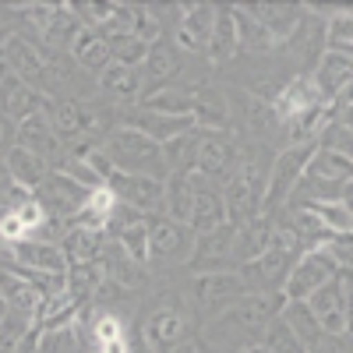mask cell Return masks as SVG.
I'll return each mask as SVG.
<instances>
[{
    "label": "cell",
    "instance_id": "11",
    "mask_svg": "<svg viewBox=\"0 0 353 353\" xmlns=\"http://www.w3.org/2000/svg\"><path fill=\"white\" fill-rule=\"evenodd\" d=\"M244 293L248 290H244L237 272H205L194 283V301H198V311L205 318H219L226 307L237 304Z\"/></svg>",
    "mask_w": 353,
    "mask_h": 353
},
{
    "label": "cell",
    "instance_id": "40",
    "mask_svg": "<svg viewBox=\"0 0 353 353\" xmlns=\"http://www.w3.org/2000/svg\"><path fill=\"white\" fill-rule=\"evenodd\" d=\"M110 46V57H113V64H124V68H138L145 61V50H149V43L138 39L134 32H121V36H110L103 39Z\"/></svg>",
    "mask_w": 353,
    "mask_h": 353
},
{
    "label": "cell",
    "instance_id": "17",
    "mask_svg": "<svg viewBox=\"0 0 353 353\" xmlns=\"http://www.w3.org/2000/svg\"><path fill=\"white\" fill-rule=\"evenodd\" d=\"M176 74H181V50H176L166 36H159L156 43H149V50H145V61H141L145 92L163 88V85H173Z\"/></svg>",
    "mask_w": 353,
    "mask_h": 353
},
{
    "label": "cell",
    "instance_id": "8",
    "mask_svg": "<svg viewBox=\"0 0 353 353\" xmlns=\"http://www.w3.org/2000/svg\"><path fill=\"white\" fill-rule=\"evenodd\" d=\"M336 276V261L325 254V251H304L283 283V301H307L314 290H321L325 283H332Z\"/></svg>",
    "mask_w": 353,
    "mask_h": 353
},
{
    "label": "cell",
    "instance_id": "15",
    "mask_svg": "<svg viewBox=\"0 0 353 353\" xmlns=\"http://www.w3.org/2000/svg\"><path fill=\"white\" fill-rule=\"evenodd\" d=\"M14 145H18V149H25V152H32V156H39V159H46V163L64 156V145H61V138H57L46 110L32 113L28 121H21L14 128Z\"/></svg>",
    "mask_w": 353,
    "mask_h": 353
},
{
    "label": "cell",
    "instance_id": "22",
    "mask_svg": "<svg viewBox=\"0 0 353 353\" xmlns=\"http://www.w3.org/2000/svg\"><path fill=\"white\" fill-rule=\"evenodd\" d=\"M11 258H14V269H25V272H39V276H64L68 272V261L57 244L21 241L11 248Z\"/></svg>",
    "mask_w": 353,
    "mask_h": 353
},
{
    "label": "cell",
    "instance_id": "7",
    "mask_svg": "<svg viewBox=\"0 0 353 353\" xmlns=\"http://www.w3.org/2000/svg\"><path fill=\"white\" fill-rule=\"evenodd\" d=\"M46 57L50 53L43 50V43H36L32 36H25V32H11L4 39V46H0V68H4L11 78L32 85L39 92V78L46 71Z\"/></svg>",
    "mask_w": 353,
    "mask_h": 353
},
{
    "label": "cell",
    "instance_id": "24",
    "mask_svg": "<svg viewBox=\"0 0 353 353\" xmlns=\"http://www.w3.org/2000/svg\"><path fill=\"white\" fill-rule=\"evenodd\" d=\"M103 244H106V233L85 230V226H68L57 248H61L68 269H78V265H99Z\"/></svg>",
    "mask_w": 353,
    "mask_h": 353
},
{
    "label": "cell",
    "instance_id": "13",
    "mask_svg": "<svg viewBox=\"0 0 353 353\" xmlns=\"http://www.w3.org/2000/svg\"><path fill=\"white\" fill-rule=\"evenodd\" d=\"M212 21H216V4H181V18H176L170 32V43L176 50L201 53L205 43H209Z\"/></svg>",
    "mask_w": 353,
    "mask_h": 353
},
{
    "label": "cell",
    "instance_id": "35",
    "mask_svg": "<svg viewBox=\"0 0 353 353\" xmlns=\"http://www.w3.org/2000/svg\"><path fill=\"white\" fill-rule=\"evenodd\" d=\"M71 57L78 61V68L92 71V74H99V71H106V68L113 64L110 46L92 32V28H81V32L74 36V43H71Z\"/></svg>",
    "mask_w": 353,
    "mask_h": 353
},
{
    "label": "cell",
    "instance_id": "38",
    "mask_svg": "<svg viewBox=\"0 0 353 353\" xmlns=\"http://www.w3.org/2000/svg\"><path fill=\"white\" fill-rule=\"evenodd\" d=\"M350 173H353L350 156L325 152V149H314V152H311L307 176H318V181H332V184H350Z\"/></svg>",
    "mask_w": 353,
    "mask_h": 353
},
{
    "label": "cell",
    "instance_id": "29",
    "mask_svg": "<svg viewBox=\"0 0 353 353\" xmlns=\"http://www.w3.org/2000/svg\"><path fill=\"white\" fill-rule=\"evenodd\" d=\"M269 106L276 110V117L283 121V117H293V113H304V110L321 106V96H318V88L311 85L307 74H297V78H290V81L279 88V92L272 96Z\"/></svg>",
    "mask_w": 353,
    "mask_h": 353
},
{
    "label": "cell",
    "instance_id": "50",
    "mask_svg": "<svg viewBox=\"0 0 353 353\" xmlns=\"http://www.w3.org/2000/svg\"><path fill=\"white\" fill-rule=\"evenodd\" d=\"M4 311H8V307H4V301H0V318H4Z\"/></svg>",
    "mask_w": 353,
    "mask_h": 353
},
{
    "label": "cell",
    "instance_id": "10",
    "mask_svg": "<svg viewBox=\"0 0 353 353\" xmlns=\"http://www.w3.org/2000/svg\"><path fill=\"white\" fill-rule=\"evenodd\" d=\"M32 198L39 201V209L50 216V219H74L78 216V209L85 205V198H88V191L85 188H78L74 181H68V176L61 173V170H53L46 181L32 191Z\"/></svg>",
    "mask_w": 353,
    "mask_h": 353
},
{
    "label": "cell",
    "instance_id": "6",
    "mask_svg": "<svg viewBox=\"0 0 353 353\" xmlns=\"http://www.w3.org/2000/svg\"><path fill=\"white\" fill-rule=\"evenodd\" d=\"M293 261H297V254H286L279 248H269L265 254H258L254 261L241 265L237 276L244 283L248 293H261V297H283V283L293 269Z\"/></svg>",
    "mask_w": 353,
    "mask_h": 353
},
{
    "label": "cell",
    "instance_id": "2",
    "mask_svg": "<svg viewBox=\"0 0 353 353\" xmlns=\"http://www.w3.org/2000/svg\"><path fill=\"white\" fill-rule=\"evenodd\" d=\"M265 181H269V163H261L258 152H251L248 159L237 163V170L230 173L223 194L226 205V223L241 226L254 216H261V198H265Z\"/></svg>",
    "mask_w": 353,
    "mask_h": 353
},
{
    "label": "cell",
    "instance_id": "27",
    "mask_svg": "<svg viewBox=\"0 0 353 353\" xmlns=\"http://www.w3.org/2000/svg\"><path fill=\"white\" fill-rule=\"evenodd\" d=\"M99 92L113 103H138L145 96V81L138 68H124V64H110L106 71H99Z\"/></svg>",
    "mask_w": 353,
    "mask_h": 353
},
{
    "label": "cell",
    "instance_id": "49",
    "mask_svg": "<svg viewBox=\"0 0 353 353\" xmlns=\"http://www.w3.org/2000/svg\"><path fill=\"white\" fill-rule=\"evenodd\" d=\"M244 353H269V350H265V346H261V343H258V346H248V350H244Z\"/></svg>",
    "mask_w": 353,
    "mask_h": 353
},
{
    "label": "cell",
    "instance_id": "45",
    "mask_svg": "<svg viewBox=\"0 0 353 353\" xmlns=\"http://www.w3.org/2000/svg\"><path fill=\"white\" fill-rule=\"evenodd\" d=\"M314 149L350 156V149H353L350 128H346V124H321V128H318V134H314Z\"/></svg>",
    "mask_w": 353,
    "mask_h": 353
},
{
    "label": "cell",
    "instance_id": "19",
    "mask_svg": "<svg viewBox=\"0 0 353 353\" xmlns=\"http://www.w3.org/2000/svg\"><path fill=\"white\" fill-rule=\"evenodd\" d=\"M311 85L318 88L321 103H329L332 96H339L343 88H350V78H353V57L346 53H336V50H325L314 61V71L307 74Z\"/></svg>",
    "mask_w": 353,
    "mask_h": 353
},
{
    "label": "cell",
    "instance_id": "33",
    "mask_svg": "<svg viewBox=\"0 0 353 353\" xmlns=\"http://www.w3.org/2000/svg\"><path fill=\"white\" fill-rule=\"evenodd\" d=\"M36 353H85V325L74 318L71 325L36 329Z\"/></svg>",
    "mask_w": 353,
    "mask_h": 353
},
{
    "label": "cell",
    "instance_id": "12",
    "mask_svg": "<svg viewBox=\"0 0 353 353\" xmlns=\"http://www.w3.org/2000/svg\"><path fill=\"white\" fill-rule=\"evenodd\" d=\"M106 188L113 191V198L121 205H131L141 216L159 212L163 216V181H152V176H134V173H110Z\"/></svg>",
    "mask_w": 353,
    "mask_h": 353
},
{
    "label": "cell",
    "instance_id": "16",
    "mask_svg": "<svg viewBox=\"0 0 353 353\" xmlns=\"http://www.w3.org/2000/svg\"><path fill=\"white\" fill-rule=\"evenodd\" d=\"M46 106H50V99L43 92H36L32 85H25V81H18L4 71V78H0V113H4L14 128L21 121H28L32 113L46 110Z\"/></svg>",
    "mask_w": 353,
    "mask_h": 353
},
{
    "label": "cell",
    "instance_id": "14",
    "mask_svg": "<svg viewBox=\"0 0 353 353\" xmlns=\"http://www.w3.org/2000/svg\"><path fill=\"white\" fill-rule=\"evenodd\" d=\"M188 332V321L176 307H156L145 321V332H141V350L145 353H173L176 346L184 343Z\"/></svg>",
    "mask_w": 353,
    "mask_h": 353
},
{
    "label": "cell",
    "instance_id": "23",
    "mask_svg": "<svg viewBox=\"0 0 353 353\" xmlns=\"http://www.w3.org/2000/svg\"><path fill=\"white\" fill-rule=\"evenodd\" d=\"M85 325V321H81ZM85 353H131V339L124 336L121 318L103 311L85 325Z\"/></svg>",
    "mask_w": 353,
    "mask_h": 353
},
{
    "label": "cell",
    "instance_id": "21",
    "mask_svg": "<svg viewBox=\"0 0 353 353\" xmlns=\"http://www.w3.org/2000/svg\"><path fill=\"white\" fill-rule=\"evenodd\" d=\"M279 50H283L286 57H297V61H304V64L314 68V61L325 53V21L307 11L304 21L290 32V39L279 43Z\"/></svg>",
    "mask_w": 353,
    "mask_h": 353
},
{
    "label": "cell",
    "instance_id": "3",
    "mask_svg": "<svg viewBox=\"0 0 353 353\" xmlns=\"http://www.w3.org/2000/svg\"><path fill=\"white\" fill-rule=\"evenodd\" d=\"M311 152H314V141L307 145H290L283 149L272 166H269V181H265V198H261V216H276V209H286L290 194L297 191L301 176L307 173V163H311Z\"/></svg>",
    "mask_w": 353,
    "mask_h": 353
},
{
    "label": "cell",
    "instance_id": "9",
    "mask_svg": "<svg viewBox=\"0 0 353 353\" xmlns=\"http://www.w3.org/2000/svg\"><path fill=\"white\" fill-rule=\"evenodd\" d=\"M194 248V233L166 216H149V261H188Z\"/></svg>",
    "mask_w": 353,
    "mask_h": 353
},
{
    "label": "cell",
    "instance_id": "43",
    "mask_svg": "<svg viewBox=\"0 0 353 353\" xmlns=\"http://www.w3.org/2000/svg\"><path fill=\"white\" fill-rule=\"evenodd\" d=\"M325 50L353 57V14H350V8L325 21Z\"/></svg>",
    "mask_w": 353,
    "mask_h": 353
},
{
    "label": "cell",
    "instance_id": "42",
    "mask_svg": "<svg viewBox=\"0 0 353 353\" xmlns=\"http://www.w3.org/2000/svg\"><path fill=\"white\" fill-rule=\"evenodd\" d=\"M307 209L318 216V223L325 226L329 233H346L353 230V212H350V201H321V205H307Z\"/></svg>",
    "mask_w": 353,
    "mask_h": 353
},
{
    "label": "cell",
    "instance_id": "30",
    "mask_svg": "<svg viewBox=\"0 0 353 353\" xmlns=\"http://www.w3.org/2000/svg\"><path fill=\"white\" fill-rule=\"evenodd\" d=\"M226 223V205H223V194L219 188H209V191H194V205H191V219H188V230L194 237H205Z\"/></svg>",
    "mask_w": 353,
    "mask_h": 353
},
{
    "label": "cell",
    "instance_id": "1",
    "mask_svg": "<svg viewBox=\"0 0 353 353\" xmlns=\"http://www.w3.org/2000/svg\"><path fill=\"white\" fill-rule=\"evenodd\" d=\"M99 149L110 156L117 173H134V176H152V181H166L170 170L163 159V145H156L152 138L138 134L134 128H113L106 134V141Z\"/></svg>",
    "mask_w": 353,
    "mask_h": 353
},
{
    "label": "cell",
    "instance_id": "47",
    "mask_svg": "<svg viewBox=\"0 0 353 353\" xmlns=\"http://www.w3.org/2000/svg\"><path fill=\"white\" fill-rule=\"evenodd\" d=\"M173 353H198V346H194V343H181Z\"/></svg>",
    "mask_w": 353,
    "mask_h": 353
},
{
    "label": "cell",
    "instance_id": "18",
    "mask_svg": "<svg viewBox=\"0 0 353 353\" xmlns=\"http://www.w3.org/2000/svg\"><path fill=\"white\" fill-rule=\"evenodd\" d=\"M269 248H272V219L269 216H254V219L241 223L237 230H233V244H230L233 269L254 261L258 254H265Z\"/></svg>",
    "mask_w": 353,
    "mask_h": 353
},
{
    "label": "cell",
    "instance_id": "4",
    "mask_svg": "<svg viewBox=\"0 0 353 353\" xmlns=\"http://www.w3.org/2000/svg\"><path fill=\"white\" fill-rule=\"evenodd\" d=\"M50 106L53 110H46V117H50L57 138H61V145L74 141V149H85V141H92L103 131V117L96 113L92 103L68 96V99H53Z\"/></svg>",
    "mask_w": 353,
    "mask_h": 353
},
{
    "label": "cell",
    "instance_id": "48",
    "mask_svg": "<svg viewBox=\"0 0 353 353\" xmlns=\"http://www.w3.org/2000/svg\"><path fill=\"white\" fill-rule=\"evenodd\" d=\"M11 36V28H8V21L4 18H0V46H4V39Z\"/></svg>",
    "mask_w": 353,
    "mask_h": 353
},
{
    "label": "cell",
    "instance_id": "26",
    "mask_svg": "<svg viewBox=\"0 0 353 353\" xmlns=\"http://www.w3.org/2000/svg\"><path fill=\"white\" fill-rule=\"evenodd\" d=\"M0 301H4L8 311H18V314L36 321V311L43 304V293L28 283L18 269H4V272H0Z\"/></svg>",
    "mask_w": 353,
    "mask_h": 353
},
{
    "label": "cell",
    "instance_id": "36",
    "mask_svg": "<svg viewBox=\"0 0 353 353\" xmlns=\"http://www.w3.org/2000/svg\"><path fill=\"white\" fill-rule=\"evenodd\" d=\"M279 318L290 325V332L307 346V353H311L321 339H325V336H321V329H318V321H314V314H311V307H307L304 301H283Z\"/></svg>",
    "mask_w": 353,
    "mask_h": 353
},
{
    "label": "cell",
    "instance_id": "28",
    "mask_svg": "<svg viewBox=\"0 0 353 353\" xmlns=\"http://www.w3.org/2000/svg\"><path fill=\"white\" fill-rule=\"evenodd\" d=\"M4 173H8V181H11L14 188H21V191L32 194V191L46 181V176H50V163L14 145V149L4 156Z\"/></svg>",
    "mask_w": 353,
    "mask_h": 353
},
{
    "label": "cell",
    "instance_id": "46",
    "mask_svg": "<svg viewBox=\"0 0 353 353\" xmlns=\"http://www.w3.org/2000/svg\"><path fill=\"white\" fill-rule=\"evenodd\" d=\"M14 149V124L0 113V156H8Z\"/></svg>",
    "mask_w": 353,
    "mask_h": 353
},
{
    "label": "cell",
    "instance_id": "34",
    "mask_svg": "<svg viewBox=\"0 0 353 353\" xmlns=\"http://www.w3.org/2000/svg\"><path fill=\"white\" fill-rule=\"evenodd\" d=\"M141 110H152V113H170V117H191V106H194V92L181 85H163V88H152L138 99Z\"/></svg>",
    "mask_w": 353,
    "mask_h": 353
},
{
    "label": "cell",
    "instance_id": "20",
    "mask_svg": "<svg viewBox=\"0 0 353 353\" xmlns=\"http://www.w3.org/2000/svg\"><path fill=\"white\" fill-rule=\"evenodd\" d=\"M124 128H134L138 134L152 138L156 145H166L173 138H181L188 131H194V121L191 117H170V113H152V110H134L124 117Z\"/></svg>",
    "mask_w": 353,
    "mask_h": 353
},
{
    "label": "cell",
    "instance_id": "5",
    "mask_svg": "<svg viewBox=\"0 0 353 353\" xmlns=\"http://www.w3.org/2000/svg\"><path fill=\"white\" fill-rule=\"evenodd\" d=\"M241 163V149L226 131H201L198 145H194V163L191 173H198L201 181H209L216 188V181H230V173Z\"/></svg>",
    "mask_w": 353,
    "mask_h": 353
},
{
    "label": "cell",
    "instance_id": "39",
    "mask_svg": "<svg viewBox=\"0 0 353 353\" xmlns=\"http://www.w3.org/2000/svg\"><path fill=\"white\" fill-rule=\"evenodd\" d=\"M261 346L269 350V353H307V346L290 332V325H286L279 314L261 329Z\"/></svg>",
    "mask_w": 353,
    "mask_h": 353
},
{
    "label": "cell",
    "instance_id": "31",
    "mask_svg": "<svg viewBox=\"0 0 353 353\" xmlns=\"http://www.w3.org/2000/svg\"><path fill=\"white\" fill-rule=\"evenodd\" d=\"M191 205H194V188L188 173H170L163 181V216L188 226L191 219Z\"/></svg>",
    "mask_w": 353,
    "mask_h": 353
},
{
    "label": "cell",
    "instance_id": "37",
    "mask_svg": "<svg viewBox=\"0 0 353 353\" xmlns=\"http://www.w3.org/2000/svg\"><path fill=\"white\" fill-rule=\"evenodd\" d=\"M230 14H233V28H237V46H241L244 53H265V50H276L272 36L258 25V18H254L248 8H230Z\"/></svg>",
    "mask_w": 353,
    "mask_h": 353
},
{
    "label": "cell",
    "instance_id": "44",
    "mask_svg": "<svg viewBox=\"0 0 353 353\" xmlns=\"http://www.w3.org/2000/svg\"><path fill=\"white\" fill-rule=\"evenodd\" d=\"M57 170H61V173L68 176V181H74L78 188H85V191L103 188V181L96 176V170L85 163V156H81V152H64V159H61V166H57Z\"/></svg>",
    "mask_w": 353,
    "mask_h": 353
},
{
    "label": "cell",
    "instance_id": "32",
    "mask_svg": "<svg viewBox=\"0 0 353 353\" xmlns=\"http://www.w3.org/2000/svg\"><path fill=\"white\" fill-rule=\"evenodd\" d=\"M205 53H209L212 64H230L233 57L241 53V46H237V28H233L230 8H216V21H212L209 43H205Z\"/></svg>",
    "mask_w": 353,
    "mask_h": 353
},
{
    "label": "cell",
    "instance_id": "41",
    "mask_svg": "<svg viewBox=\"0 0 353 353\" xmlns=\"http://www.w3.org/2000/svg\"><path fill=\"white\" fill-rule=\"evenodd\" d=\"M32 329H36L32 318H25L18 311H4V318H0V353H14Z\"/></svg>",
    "mask_w": 353,
    "mask_h": 353
},
{
    "label": "cell",
    "instance_id": "25",
    "mask_svg": "<svg viewBox=\"0 0 353 353\" xmlns=\"http://www.w3.org/2000/svg\"><path fill=\"white\" fill-rule=\"evenodd\" d=\"M248 11L258 18V25L272 36V43L279 46L283 39H290V32L304 21L307 4H248Z\"/></svg>",
    "mask_w": 353,
    "mask_h": 353
}]
</instances>
